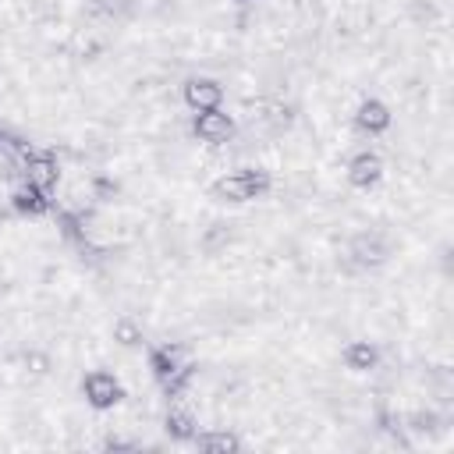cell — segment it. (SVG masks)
<instances>
[{"instance_id":"9a60e30c","label":"cell","mask_w":454,"mask_h":454,"mask_svg":"<svg viewBox=\"0 0 454 454\" xmlns=\"http://www.w3.org/2000/svg\"><path fill=\"white\" fill-rule=\"evenodd\" d=\"M103 7H121V4H128V0H99Z\"/></svg>"},{"instance_id":"277c9868","label":"cell","mask_w":454,"mask_h":454,"mask_svg":"<svg viewBox=\"0 0 454 454\" xmlns=\"http://www.w3.org/2000/svg\"><path fill=\"white\" fill-rule=\"evenodd\" d=\"M21 177L50 192V188L60 181V167H57V156H53V153H46V149H32V153L25 156V163H21Z\"/></svg>"},{"instance_id":"7a4b0ae2","label":"cell","mask_w":454,"mask_h":454,"mask_svg":"<svg viewBox=\"0 0 454 454\" xmlns=\"http://www.w3.org/2000/svg\"><path fill=\"white\" fill-rule=\"evenodd\" d=\"M82 394H85V401H89L96 411H106V408L121 404L124 387H121V380H117L114 372L92 369V372H85V380H82Z\"/></svg>"},{"instance_id":"5bb4252c","label":"cell","mask_w":454,"mask_h":454,"mask_svg":"<svg viewBox=\"0 0 454 454\" xmlns=\"http://www.w3.org/2000/svg\"><path fill=\"white\" fill-rule=\"evenodd\" d=\"M114 340H117V344H124V348L142 344V326H138L131 316H121V319L114 323Z\"/></svg>"},{"instance_id":"9c48e42d","label":"cell","mask_w":454,"mask_h":454,"mask_svg":"<svg viewBox=\"0 0 454 454\" xmlns=\"http://www.w3.org/2000/svg\"><path fill=\"white\" fill-rule=\"evenodd\" d=\"M380 177H383V160H380L376 153L362 149V153L351 156V163H348V181H351L355 188H372V184H380Z\"/></svg>"},{"instance_id":"6da1fadb","label":"cell","mask_w":454,"mask_h":454,"mask_svg":"<svg viewBox=\"0 0 454 454\" xmlns=\"http://www.w3.org/2000/svg\"><path fill=\"white\" fill-rule=\"evenodd\" d=\"M273 184L270 170L262 167H245V170H234V174H223L209 184V195L220 199V202H248V199H259L266 195Z\"/></svg>"},{"instance_id":"7c38bea8","label":"cell","mask_w":454,"mask_h":454,"mask_svg":"<svg viewBox=\"0 0 454 454\" xmlns=\"http://www.w3.org/2000/svg\"><path fill=\"white\" fill-rule=\"evenodd\" d=\"M28 153H32V145H28V142H21V138H14V135L0 131V167H4V174H18Z\"/></svg>"},{"instance_id":"2e32d148","label":"cell","mask_w":454,"mask_h":454,"mask_svg":"<svg viewBox=\"0 0 454 454\" xmlns=\"http://www.w3.org/2000/svg\"><path fill=\"white\" fill-rule=\"evenodd\" d=\"M238 4H248V0H238Z\"/></svg>"},{"instance_id":"3957f363","label":"cell","mask_w":454,"mask_h":454,"mask_svg":"<svg viewBox=\"0 0 454 454\" xmlns=\"http://www.w3.org/2000/svg\"><path fill=\"white\" fill-rule=\"evenodd\" d=\"M348 255L358 262V266H380V262H387V255H390V245H387V238L383 234H376V231H358L351 241H348Z\"/></svg>"},{"instance_id":"8fae6325","label":"cell","mask_w":454,"mask_h":454,"mask_svg":"<svg viewBox=\"0 0 454 454\" xmlns=\"http://www.w3.org/2000/svg\"><path fill=\"white\" fill-rule=\"evenodd\" d=\"M192 443L202 450V454H234L241 450V440L231 433V429H209V433H195Z\"/></svg>"},{"instance_id":"5b68a950","label":"cell","mask_w":454,"mask_h":454,"mask_svg":"<svg viewBox=\"0 0 454 454\" xmlns=\"http://www.w3.org/2000/svg\"><path fill=\"white\" fill-rule=\"evenodd\" d=\"M192 128H195V135L202 138V142H227L231 135H234V121H231V114H223L220 106L216 110H199L195 114V121H192Z\"/></svg>"},{"instance_id":"ba28073f","label":"cell","mask_w":454,"mask_h":454,"mask_svg":"<svg viewBox=\"0 0 454 454\" xmlns=\"http://www.w3.org/2000/svg\"><path fill=\"white\" fill-rule=\"evenodd\" d=\"M11 206H14L21 216H43V213L53 209L50 192L39 188V184H32V181H25V177H21V184L11 192Z\"/></svg>"},{"instance_id":"8992f818","label":"cell","mask_w":454,"mask_h":454,"mask_svg":"<svg viewBox=\"0 0 454 454\" xmlns=\"http://www.w3.org/2000/svg\"><path fill=\"white\" fill-rule=\"evenodd\" d=\"M184 103L199 114V110H216L223 106V85L213 78H188L184 82Z\"/></svg>"},{"instance_id":"30bf717a","label":"cell","mask_w":454,"mask_h":454,"mask_svg":"<svg viewBox=\"0 0 454 454\" xmlns=\"http://www.w3.org/2000/svg\"><path fill=\"white\" fill-rule=\"evenodd\" d=\"M340 358H344V365H348L351 372H369V369H376V362H380V348H376L372 340H351V344H344Z\"/></svg>"},{"instance_id":"4fadbf2b","label":"cell","mask_w":454,"mask_h":454,"mask_svg":"<svg viewBox=\"0 0 454 454\" xmlns=\"http://www.w3.org/2000/svg\"><path fill=\"white\" fill-rule=\"evenodd\" d=\"M167 433L174 436V440H192L199 429H195V415L192 411H184V408H170L167 411Z\"/></svg>"},{"instance_id":"52a82bcc","label":"cell","mask_w":454,"mask_h":454,"mask_svg":"<svg viewBox=\"0 0 454 454\" xmlns=\"http://www.w3.org/2000/svg\"><path fill=\"white\" fill-rule=\"evenodd\" d=\"M390 121H394L390 106H387L383 99H376V96H369V99H362V103L355 106V124H358V131H365V135H383V131L390 128Z\"/></svg>"}]
</instances>
